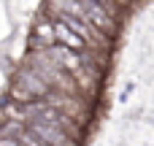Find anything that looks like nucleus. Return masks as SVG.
Wrapping results in <instances>:
<instances>
[{
	"label": "nucleus",
	"instance_id": "obj_1",
	"mask_svg": "<svg viewBox=\"0 0 154 146\" xmlns=\"http://www.w3.org/2000/svg\"><path fill=\"white\" fill-rule=\"evenodd\" d=\"M65 73H70V76H76L81 68H84V60H81V54H76V51H70V49H65V46H51L49 51H46Z\"/></svg>",
	"mask_w": 154,
	"mask_h": 146
},
{
	"label": "nucleus",
	"instance_id": "obj_2",
	"mask_svg": "<svg viewBox=\"0 0 154 146\" xmlns=\"http://www.w3.org/2000/svg\"><path fill=\"white\" fill-rule=\"evenodd\" d=\"M8 100H11V103H16V106H30V103H35L38 98H35L30 89H24L19 81H14V84L8 87Z\"/></svg>",
	"mask_w": 154,
	"mask_h": 146
}]
</instances>
